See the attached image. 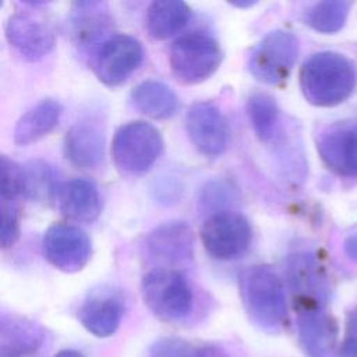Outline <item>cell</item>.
Segmentation results:
<instances>
[{"instance_id": "1", "label": "cell", "mask_w": 357, "mask_h": 357, "mask_svg": "<svg viewBox=\"0 0 357 357\" xmlns=\"http://www.w3.org/2000/svg\"><path fill=\"white\" fill-rule=\"evenodd\" d=\"M357 74L354 64L336 52L311 54L300 71V86L304 98L322 107L344 102L354 91Z\"/></svg>"}, {"instance_id": "2", "label": "cell", "mask_w": 357, "mask_h": 357, "mask_svg": "<svg viewBox=\"0 0 357 357\" xmlns=\"http://www.w3.org/2000/svg\"><path fill=\"white\" fill-rule=\"evenodd\" d=\"M240 296L250 319L266 332H279L287 322L284 286L268 265H254L240 275Z\"/></svg>"}, {"instance_id": "3", "label": "cell", "mask_w": 357, "mask_h": 357, "mask_svg": "<svg viewBox=\"0 0 357 357\" xmlns=\"http://www.w3.org/2000/svg\"><path fill=\"white\" fill-rule=\"evenodd\" d=\"M141 293L148 308L165 321L185 318L192 308V290L185 276L172 268H155L145 273Z\"/></svg>"}, {"instance_id": "4", "label": "cell", "mask_w": 357, "mask_h": 357, "mask_svg": "<svg viewBox=\"0 0 357 357\" xmlns=\"http://www.w3.org/2000/svg\"><path fill=\"white\" fill-rule=\"evenodd\" d=\"M223 52L215 38L205 32H190L170 47L169 64L173 75L183 84H199L220 66Z\"/></svg>"}, {"instance_id": "5", "label": "cell", "mask_w": 357, "mask_h": 357, "mask_svg": "<svg viewBox=\"0 0 357 357\" xmlns=\"http://www.w3.org/2000/svg\"><path fill=\"white\" fill-rule=\"evenodd\" d=\"M163 138L156 127L146 121H130L121 126L112 141V158L116 167L128 174L146 172L160 156Z\"/></svg>"}, {"instance_id": "6", "label": "cell", "mask_w": 357, "mask_h": 357, "mask_svg": "<svg viewBox=\"0 0 357 357\" xmlns=\"http://www.w3.org/2000/svg\"><path fill=\"white\" fill-rule=\"evenodd\" d=\"M298 56V40L291 32L266 33L248 56V70L261 82L279 85L287 79Z\"/></svg>"}, {"instance_id": "7", "label": "cell", "mask_w": 357, "mask_h": 357, "mask_svg": "<svg viewBox=\"0 0 357 357\" xmlns=\"http://www.w3.org/2000/svg\"><path fill=\"white\" fill-rule=\"evenodd\" d=\"M251 238V225L234 211L209 215L201 229V241L205 251L220 261L240 257L248 248Z\"/></svg>"}, {"instance_id": "8", "label": "cell", "mask_w": 357, "mask_h": 357, "mask_svg": "<svg viewBox=\"0 0 357 357\" xmlns=\"http://www.w3.org/2000/svg\"><path fill=\"white\" fill-rule=\"evenodd\" d=\"M144 56L138 39L130 35H114L98 47L92 70L98 79L109 86L124 82L141 64Z\"/></svg>"}, {"instance_id": "9", "label": "cell", "mask_w": 357, "mask_h": 357, "mask_svg": "<svg viewBox=\"0 0 357 357\" xmlns=\"http://www.w3.org/2000/svg\"><path fill=\"white\" fill-rule=\"evenodd\" d=\"M42 247L49 264L67 273L81 271L92 255L88 234L70 223L52 225L43 236Z\"/></svg>"}, {"instance_id": "10", "label": "cell", "mask_w": 357, "mask_h": 357, "mask_svg": "<svg viewBox=\"0 0 357 357\" xmlns=\"http://www.w3.org/2000/svg\"><path fill=\"white\" fill-rule=\"evenodd\" d=\"M185 130L197 151L208 158L222 155L230 141L229 123L212 102H197L188 109Z\"/></svg>"}, {"instance_id": "11", "label": "cell", "mask_w": 357, "mask_h": 357, "mask_svg": "<svg viewBox=\"0 0 357 357\" xmlns=\"http://www.w3.org/2000/svg\"><path fill=\"white\" fill-rule=\"evenodd\" d=\"M287 278L296 310L324 308L329 297V280L314 255L307 252L291 255Z\"/></svg>"}, {"instance_id": "12", "label": "cell", "mask_w": 357, "mask_h": 357, "mask_svg": "<svg viewBox=\"0 0 357 357\" xmlns=\"http://www.w3.org/2000/svg\"><path fill=\"white\" fill-rule=\"evenodd\" d=\"M317 149L332 172L357 176V120L328 126L317 138Z\"/></svg>"}, {"instance_id": "13", "label": "cell", "mask_w": 357, "mask_h": 357, "mask_svg": "<svg viewBox=\"0 0 357 357\" xmlns=\"http://www.w3.org/2000/svg\"><path fill=\"white\" fill-rule=\"evenodd\" d=\"M297 333L305 357L337 356V324L325 308L297 310Z\"/></svg>"}, {"instance_id": "14", "label": "cell", "mask_w": 357, "mask_h": 357, "mask_svg": "<svg viewBox=\"0 0 357 357\" xmlns=\"http://www.w3.org/2000/svg\"><path fill=\"white\" fill-rule=\"evenodd\" d=\"M6 38L20 56L29 61L40 60L49 54L56 42L53 29L28 13H15L8 18Z\"/></svg>"}, {"instance_id": "15", "label": "cell", "mask_w": 357, "mask_h": 357, "mask_svg": "<svg viewBox=\"0 0 357 357\" xmlns=\"http://www.w3.org/2000/svg\"><path fill=\"white\" fill-rule=\"evenodd\" d=\"M106 134L96 117H84L74 123L64 137V155L75 166L93 169L105 158Z\"/></svg>"}, {"instance_id": "16", "label": "cell", "mask_w": 357, "mask_h": 357, "mask_svg": "<svg viewBox=\"0 0 357 357\" xmlns=\"http://www.w3.org/2000/svg\"><path fill=\"white\" fill-rule=\"evenodd\" d=\"M145 245L148 254L156 261L165 264L184 262L192 257V231L185 222H165L148 234Z\"/></svg>"}, {"instance_id": "17", "label": "cell", "mask_w": 357, "mask_h": 357, "mask_svg": "<svg viewBox=\"0 0 357 357\" xmlns=\"http://www.w3.org/2000/svg\"><path fill=\"white\" fill-rule=\"evenodd\" d=\"M124 303L114 291L102 290L89 296L78 311L82 326L98 337L112 336L120 326Z\"/></svg>"}, {"instance_id": "18", "label": "cell", "mask_w": 357, "mask_h": 357, "mask_svg": "<svg viewBox=\"0 0 357 357\" xmlns=\"http://www.w3.org/2000/svg\"><path fill=\"white\" fill-rule=\"evenodd\" d=\"M56 198L60 212L75 222H92L102 211L96 185L85 178H73L60 184Z\"/></svg>"}, {"instance_id": "19", "label": "cell", "mask_w": 357, "mask_h": 357, "mask_svg": "<svg viewBox=\"0 0 357 357\" xmlns=\"http://www.w3.org/2000/svg\"><path fill=\"white\" fill-rule=\"evenodd\" d=\"M43 340L42 328L20 315H3L0 321V350L3 356L33 353Z\"/></svg>"}, {"instance_id": "20", "label": "cell", "mask_w": 357, "mask_h": 357, "mask_svg": "<svg viewBox=\"0 0 357 357\" xmlns=\"http://www.w3.org/2000/svg\"><path fill=\"white\" fill-rule=\"evenodd\" d=\"M63 107L54 99H43L25 112L15 124L14 142L17 145L32 144L49 134L59 123Z\"/></svg>"}, {"instance_id": "21", "label": "cell", "mask_w": 357, "mask_h": 357, "mask_svg": "<svg viewBox=\"0 0 357 357\" xmlns=\"http://www.w3.org/2000/svg\"><path fill=\"white\" fill-rule=\"evenodd\" d=\"M191 17V8L180 0L152 1L145 14L148 33L153 39H167L181 31Z\"/></svg>"}, {"instance_id": "22", "label": "cell", "mask_w": 357, "mask_h": 357, "mask_svg": "<svg viewBox=\"0 0 357 357\" xmlns=\"http://www.w3.org/2000/svg\"><path fill=\"white\" fill-rule=\"evenodd\" d=\"M131 102L137 110L152 119H169L178 107V99L173 89L155 79L137 84L131 91Z\"/></svg>"}, {"instance_id": "23", "label": "cell", "mask_w": 357, "mask_h": 357, "mask_svg": "<svg viewBox=\"0 0 357 357\" xmlns=\"http://www.w3.org/2000/svg\"><path fill=\"white\" fill-rule=\"evenodd\" d=\"M247 114L255 135L262 142H271L279 123L276 100L264 92H254L247 100Z\"/></svg>"}, {"instance_id": "24", "label": "cell", "mask_w": 357, "mask_h": 357, "mask_svg": "<svg viewBox=\"0 0 357 357\" xmlns=\"http://www.w3.org/2000/svg\"><path fill=\"white\" fill-rule=\"evenodd\" d=\"M75 6L81 13L74 18L73 35L77 43L86 46L88 43H93L107 31L110 20L103 11L98 10L100 3L81 1L75 3Z\"/></svg>"}, {"instance_id": "25", "label": "cell", "mask_w": 357, "mask_h": 357, "mask_svg": "<svg viewBox=\"0 0 357 357\" xmlns=\"http://www.w3.org/2000/svg\"><path fill=\"white\" fill-rule=\"evenodd\" d=\"M350 10L347 1H319L305 10L304 21L322 33H333L343 28Z\"/></svg>"}, {"instance_id": "26", "label": "cell", "mask_w": 357, "mask_h": 357, "mask_svg": "<svg viewBox=\"0 0 357 357\" xmlns=\"http://www.w3.org/2000/svg\"><path fill=\"white\" fill-rule=\"evenodd\" d=\"M60 185L56 183V173L47 163L32 162L25 169V194L43 199L52 194H57Z\"/></svg>"}, {"instance_id": "27", "label": "cell", "mask_w": 357, "mask_h": 357, "mask_svg": "<svg viewBox=\"0 0 357 357\" xmlns=\"http://www.w3.org/2000/svg\"><path fill=\"white\" fill-rule=\"evenodd\" d=\"M237 199V190L226 180H213L204 185L199 194V206L212 213L229 211Z\"/></svg>"}, {"instance_id": "28", "label": "cell", "mask_w": 357, "mask_h": 357, "mask_svg": "<svg viewBox=\"0 0 357 357\" xmlns=\"http://www.w3.org/2000/svg\"><path fill=\"white\" fill-rule=\"evenodd\" d=\"M0 199L14 202L17 197L25 194V169L7 156L0 159Z\"/></svg>"}, {"instance_id": "29", "label": "cell", "mask_w": 357, "mask_h": 357, "mask_svg": "<svg viewBox=\"0 0 357 357\" xmlns=\"http://www.w3.org/2000/svg\"><path fill=\"white\" fill-rule=\"evenodd\" d=\"M1 247H11L20 236V215L18 208L11 201H1Z\"/></svg>"}, {"instance_id": "30", "label": "cell", "mask_w": 357, "mask_h": 357, "mask_svg": "<svg viewBox=\"0 0 357 357\" xmlns=\"http://www.w3.org/2000/svg\"><path fill=\"white\" fill-rule=\"evenodd\" d=\"M197 349L178 337H165L155 342L149 350V357H195Z\"/></svg>"}, {"instance_id": "31", "label": "cell", "mask_w": 357, "mask_h": 357, "mask_svg": "<svg viewBox=\"0 0 357 357\" xmlns=\"http://www.w3.org/2000/svg\"><path fill=\"white\" fill-rule=\"evenodd\" d=\"M337 357H357V305L346 315L344 335L339 346Z\"/></svg>"}, {"instance_id": "32", "label": "cell", "mask_w": 357, "mask_h": 357, "mask_svg": "<svg viewBox=\"0 0 357 357\" xmlns=\"http://www.w3.org/2000/svg\"><path fill=\"white\" fill-rule=\"evenodd\" d=\"M343 250H344V254L357 262V230L351 231L346 238H344V243H343Z\"/></svg>"}, {"instance_id": "33", "label": "cell", "mask_w": 357, "mask_h": 357, "mask_svg": "<svg viewBox=\"0 0 357 357\" xmlns=\"http://www.w3.org/2000/svg\"><path fill=\"white\" fill-rule=\"evenodd\" d=\"M195 357H229V356L216 346H202L197 349Z\"/></svg>"}, {"instance_id": "34", "label": "cell", "mask_w": 357, "mask_h": 357, "mask_svg": "<svg viewBox=\"0 0 357 357\" xmlns=\"http://www.w3.org/2000/svg\"><path fill=\"white\" fill-rule=\"evenodd\" d=\"M54 357H85V356L77 350L67 349V350H60Z\"/></svg>"}, {"instance_id": "35", "label": "cell", "mask_w": 357, "mask_h": 357, "mask_svg": "<svg viewBox=\"0 0 357 357\" xmlns=\"http://www.w3.org/2000/svg\"><path fill=\"white\" fill-rule=\"evenodd\" d=\"M257 1H233L231 4L234 6V7H251V6H254Z\"/></svg>"}]
</instances>
